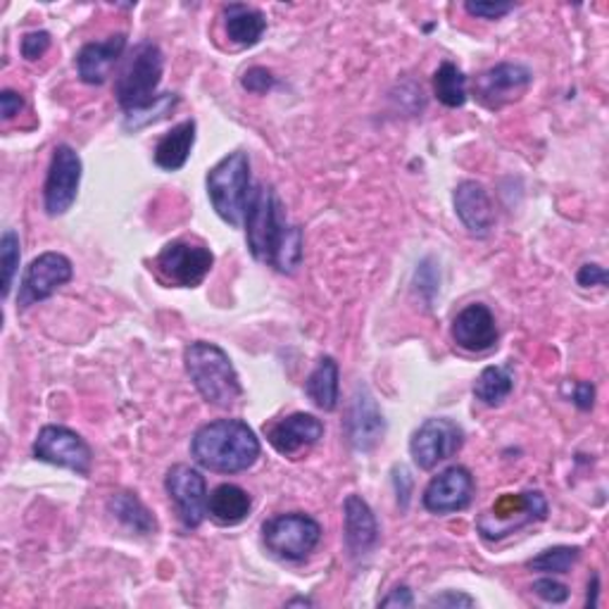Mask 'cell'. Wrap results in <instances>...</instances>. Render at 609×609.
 Returning a JSON list of instances; mask_svg holds the SVG:
<instances>
[{
	"mask_svg": "<svg viewBox=\"0 0 609 609\" xmlns=\"http://www.w3.org/2000/svg\"><path fill=\"white\" fill-rule=\"evenodd\" d=\"M250 160L243 151L229 153L208 174V196L214 212L226 224L241 226L246 222L250 202Z\"/></svg>",
	"mask_w": 609,
	"mask_h": 609,
	"instance_id": "5",
	"label": "cell"
},
{
	"mask_svg": "<svg viewBox=\"0 0 609 609\" xmlns=\"http://www.w3.org/2000/svg\"><path fill=\"white\" fill-rule=\"evenodd\" d=\"M107 510H110V514L119 524H125L133 534L151 536L157 531V522L153 517V512L129 491L115 493L110 500H107Z\"/></svg>",
	"mask_w": 609,
	"mask_h": 609,
	"instance_id": "25",
	"label": "cell"
},
{
	"mask_svg": "<svg viewBox=\"0 0 609 609\" xmlns=\"http://www.w3.org/2000/svg\"><path fill=\"white\" fill-rule=\"evenodd\" d=\"M81 184V157L72 145H58L52 151L48 177L44 186V206L50 216H60L74 206Z\"/></svg>",
	"mask_w": 609,
	"mask_h": 609,
	"instance_id": "12",
	"label": "cell"
},
{
	"mask_svg": "<svg viewBox=\"0 0 609 609\" xmlns=\"http://www.w3.org/2000/svg\"><path fill=\"white\" fill-rule=\"evenodd\" d=\"M581 550L578 548H570V546H558L543 550L538 558L529 560V570L534 572H543V574H566L572 566L578 562Z\"/></svg>",
	"mask_w": 609,
	"mask_h": 609,
	"instance_id": "29",
	"label": "cell"
},
{
	"mask_svg": "<svg viewBox=\"0 0 609 609\" xmlns=\"http://www.w3.org/2000/svg\"><path fill=\"white\" fill-rule=\"evenodd\" d=\"M22 107H24V98L20 96V93L10 91V89L0 93V115H3V119L17 117L22 113Z\"/></svg>",
	"mask_w": 609,
	"mask_h": 609,
	"instance_id": "38",
	"label": "cell"
},
{
	"mask_svg": "<svg viewBox=\"0 0 609 609\" xmlns=\"http://www.w3.org/2000/svg\"><path fill=\"white\" fill-rule=\"evenodd\" d=\"M576 281H578V286L590 289V286H607L609 277L605 272V267H600V265H584L578 269Z\"/></svg>",
	"mask_w": 609,
	"mask_h": 609,
	"instance_id": "36",
	"label": "cell"
},
{
	"mask_svg": "<svg viewBox=\"0 0 609 609\" xmlns=\"http://www.w3.org/2000/svg\"><path fill=\"white\" fill-rule=\"evenodd\" d=\"M598 586H600V578L598 574H593V584H588V600H586L588 607L598 605Z\"/></svg>",
	"mask_w": 609,
	"mask_h": 609,
	"instance_id": "42",
	"label": "cell"
},
{
	"mask_svg": "<svg viewBox=\"0 0 609 609\" xmlns=\"http://www.w3.org/2000/svg\"><path fill=\"white\" fill-rule=\"evenodd\" d=\"M453 341L467 353H489L497 346L495 317L483 303H471L453 319Z\"/></svg>",
	"mask_w": 609,
	"mask_h": 609,
	"instance_id": "17",
	"label": "cell"
},
{
	"mask_svg": "<svg viewBox=\"0 0 609 609\" xmlns=\"http://www.w3.org/2000/svg\"><path fill=\"white\" fill-rule=\"evenodd\" d=\"M184 362L198 394L210 405H214V408H232L243 396L241 378L232 360H229L220 346L196 341L186 348Z\"/></svg>",
	"mask_w": 609,
	"mask_h": 609,
	"instance_id": "3",
	"label": "cell"
},
{
	"mask_svg": "<svg viewBox=\"0 0 609 609\" xmlns=\"http://www.w3.org/2000/svg\"><path fill=\"white\" fill-rule=\"evenodd\" d=\"M548 517V500L540 491H524V493H505L500 495L491 510L479 514L477 529L483 540L495 543L519 529L536 522H543Z\"/></svg>",
	"mask_w": 609,
	"mask_h": 609,
	"instance_id": "6",
	"label": "cell"
},
{
	"mask_svg": "<svg viewBox=\"0 0 609 609\" xmlns=\"http://www.w3.org/2000/svg\"><path fill=\"white\" fill-rule=\"evenodd\" d=\"M277 77L267 70V67H250V70L243 74L241 86L250 93H267L269 89H274Z\"/></svg>",
	"mask_w": 609,
	"mask_h": 609,
	"instance_id": "32",
	"label": "cell"
},
{
	"mask_svg": "<svg viewBox=\"0 0 609 609\" xmlns=\"http://www.w3.org/2000/svg\"><path fill=\"white\" fill-rule=\"evenodd\" d=\"M224 26L226 36L234 40V44L250 48L255 44H260V38L267 32V17L260 10H255L250 5L243 3H232L224 8Z\"/></svg>",
	"mask_w": 609,
	"mask_h": 609,
	"instance_id": "24",
	"label": "cell"
},
{
	"mask_svg": "<svg viewBox=\"0 0 609 609\" xmlns=\"http://www.w3.org/2000/svg\"><path fill=\"white\" fill-rule=\"evenodd\" d=\"M429 607H473L477 600L469 598L465 593H457V590H445L441 595H433V598L426 602Z\"/></svg>",
	"mask_w": 609,
	"mask_h": 609,
	"instance_id": "37",
	"label": "cell"
},
{
	"mask_svg": "<svg viewBox=\"0 0 609 609\" xmlns=\"http://www.w3.org/2000/svg\"><path fill=\"white\" fill-rule=\"evenodd\" d=\"M48 48H50L48 32H32L22 38V58L24 60H38Z\"/></svg>",
	"mask_w": 609,
	"mask_h": 609,
	"instance_id": "34",
	"label": "cell"
},
{
	"mask_svg": "<svg viewBox=\"0 0 609 609\" xmlns=\"http://www.w3.org/2000/svg\"><path fill=\"white\" fill-rule=\"evenodd\" d=\"M194 143H196V121L186 119L157 141L155 165L165 172L181 169L188 162V155L194 151Z\"/></svg>",
	"mask_w": 609,
	"mask_h": 609,
	"instance_id": "22",
	"label": "cell"
},
{
	"mask_svg": "<svg viewBox=\"0 0 609 609\" xmlns=\"http://www.w3.org/2000/svg\"><path fill=\"white\" fill-rule=\"evenodd\" d=\"M20 236L15 229H8L0 238V265H3V295H10L12 289V281H15L17 274V267H20Z\"/></svg>",
	"mask_w": 609,
	"mask_h": 609,
	"instance_id": "30",
	"label": "cell"
},
{
	"mask_svg": "<svg viewBox=\"0 0 609 609\" xmlns=\"http://www.w3.org/2000/svg\"><path fill=\"white\" fill-rule=\"evenodd\" d=\"M338 364L333 358H321L317 370L309 374L305 384V394L309 396L319 410L331 412L338 405Z\"/></svg>",
	"mask_w": 609,
	"mask_h": 609,
	"instance_id": "26",
	"label": "cell"
},
{
	"mask_svg": "<svg viewBox=\"0 0 609 609\" xmlns=\"http://www.w3.org/2000/svg\"><path fill=\"white\" fill-rule=\"evenodd\" d=\"M540 600H546V602H552V605H562L570 600V588H566L564 584H560V581H554V578H540L534 584L531 588Z\"/></svg>",
	"mask_w": 609,
	"mask_h": 609,
	"instance_id": "33",
	"label": "cell"
},
{
	"mask_svg": "<svg viewBox=\"0 0 609 609\" xmlns=\"http://www.w3.org/2000/svg\"><path fill=\"white\" fill-rule=\"evenodd\" d=\"M214 265L210 248L191 241H172L160 250L155 269L167 283L181 289H196L208 279Z\"/></svg>",
	"mask_w": 609,
	"mask_h": 609,
	"instance_id": "8",
	"label": "cell"
},
{
	"mask_svg": "<svg viewBox=\"0 0 609 609\" xmlns=\"http://www.w3.org/2000/svg\"><path fill=\"white\" fill-rule=\"evenodd\" d=\"M346 431L348 441L360 453L374 450L382 443L386 433V419L378 410L374 396L370 394L367 386H358L353 394V402H350L348 419H346Z\"/></svg>",
	"mask_w": 609,
	"mask_h": 609,
	"instance_id": "15",
	"label": "cell"
},
{
	"mask_svg": "<svg viewBox=\"0 0 609 609\" xmlns=\"http://www.w3.org/2000/svg\"><path fill=\"white\" fill-rule=\"evenodd\" d=\"M286 605H289V607H293V605H313V600H307V598H295V600H289Z\"/></svg>",
	"mask_w": 609,
	"mask_h": 609,
	"instance_id": "43",
	"label": "cell"
},
{
	"mask_svg": "<svg viewBox=\"0 0 609 609\" xmlns=\"http://www.w3.org/2000/svg\"><path fill=\"white\" fill-rule=\"evenodd\" d=\"M572 402L576 405L578 410H590L595 402V388L588 382H578L572 388Z\"/></svg>",
	"mask_w": 609,
	"mask_h": 609,
	"instance_id": "39",
	"label": "cell"
},
{
	"mask_svg": "<svg viewBox=\"0 0 609 609\" xmlns=\"http://www.w3.org/2000/svg\"><path fill=\"white\" fill-rule=\"evenodd\" d=\"M465 445V433L450 419L433 417L414 431L410 453L414 465L424 471L436 469L445 459L457 455Z\"/></svg>",
	"mask_w": 609,
	"mask_h": 609,
	"instance_id": "9",
	"label": "cell"
},
{
	"mask_svg": "<svg viewBox=\"0 0 609 609\" xmlns=\"http://www.w3.org/2000/svg\"><path fill=\"white\" fill-rule=\"evenodd\" d=\"M72 277H74V267L70 262V257H65L62 253L38 255L36 260H32V265L26 267V272L22 277L17 305L26 309L40 301H46V297H50L60 286H65V283H70Z\"/></svg>",
	"mask_w": 609,
	"mask_h": 609,
	"instance_id": "13",
	"label": "cell"
},
{
	"mask_svg": "<svg viewBox=\"0 0 609 609\" xmlns=\"http://www.w3.org/2000/svg\"><path fill=\"white\" fill-rule=\"evenodd\" d=\"M346 546L353 554L370 552L378 540V526L372 507L360 495H348L343 503Z\"/></svg>",
	"mask_w": 609,
	"mask_h": 609,
	"instance_id": "21",
	"label": "cell"
},
{
	"mask_svg": "<svg viewBox=\"0 0 609 609\" xmlns=\"http://www.w3.org/2000/svg\"><path fill=\"white\" fill-rule=\"evenodd\" d=\"M179 103V96H174V93H162V96L155 101V105L148 107V110L141 113H133L127 115V129H141L145 125H151V121H157L165 117L169 110H174V105Z\"/></svg>",
	"mask_w": 609,
	"mask_h": 609,
	"instance_id": "31",
	"label": "cell"
},
{
	"mask_svg": "<svg viewBox=\"0 0 609 609\" xmlns=\"http://www.w3.org/2000/svg\"><path fill=\"white\" fill-rule=\"evenodd\" d=\"M165 489L174 500V505H177L179 519L184 522L186 529H198L206 522L210 500L206 477L188 465H174L167 471Z\"/></svg>",
	"mask_w": 609,
	"mask_h": 609,
	"instance_id": "14",
	"label": "cell"
},
{
	"mask_svg": "<svg viewBox=\"0 0 609 609\" xmlns=\"http://www.w3.org/2000/svg\"><path fill=\"white\" fill-rule=\"evenodd\" d=\"M473 477L467 467H448L433 477L424 491V507L433 514L462 512L471 505Z\"/></svg>",
	"mask_w": 609,
	"mask_h": 609,
	"instance_id": "16",
	"label": "cell"
},
{
	"mask_svg": "<svg viewBox=\"0 0 609 609\" xmlns=\"http://www.w3.org/2000/svg\"><path fill=\"white\" fill-rule=\"evenodd\" d=\"M34 457L40 462L72 469L81 477H89L93 455L89 443L77 431L67 426H44L34 443Z\"/></svg>",
	"mask_w": 609,
	"mask_h": 609,
	"instance_id": "11",
	"label": "cell"
},
{
	"mask_svg": "<svg viewBox=\"0 0 609 609\" xmlns=\"http://www.w3.org/2000/svg\"><path fill=\"white\" fill-rule=\"evenodd\" d=\"M162 72H165V56H162L157 44L143 40V44L133 48L131 58L127 60L115 84L117 103L125 107L127 115L148 110V107L155 105L160 98L155 96V91L162 81Z\"/></svg>",
	"mask_w": 609,
	"mask_h": 609,
	"instance_id": "4",
	"label": "cell"
},
{
	"mask_svg": "<svg viewBox=\"0 0 609 609\" xmlns=\"http://www.w3.org/2000/svg\"><path fill=\"white\" fill-rule=\"evenodd\" d=\"M262 538L267 550L277 554L279 560L301 562L319 546L321 526L303 512L279 514V517L265 522Z\"/></svg>",
	"mask_w": 609,
	"mask_h": 609,
	"instance_id": "7",
	"label": "cell"
},
{
	"mask_svg": "<svg viewBox=\"0 0 609 609\" xmlns=\"http://www.w3.org/2000/svg\"><path fill=\"white\" fill-rule=\"evenodd\" d=\"M253 507L250 495L234 483L216 485L208 500V514L214 524L220 526H236L248 519Z\"/></svg>",
	"mask_w": 609,
	"mask_h": 609,
	"instance_id": "23",
	"label": "cell"
},
{
	"mask_svg": "<svg viewBox=\"0 0 609 609\" xmlns=\"http://www.w3.org/2000/svg\"><path fill=\"white\" fill-rule=\"evenodd\" d=\"M127 50V36L115 34L105 40H93L79 50L77 56V72L84 84L101 86L110 77L113 67L119 62Z\"/></svg>",
	"mask_w": 609,
	"mask_h": 609,
	"instance_id": "20",
	"label": "cell"
},
{
	"mask_svg": "<svg viewBox=\"0 0 609 609\" xmlns=\"http://www.w3.org/2000/svg\"><path fill=\"white\" fill-rule=\"evenodd\" d=\"M260 441L241 419H216L196 431L191 455L200 467L220 473L250 469L260 457Z\"/></svg>",
	"mask_w": 609,
	"mask_h": 609,
	"instance_id": "2",
	"label": "cell"
},
{
	"mask_svg": "<svg viewBox=\"0 0 609 609\" xmlns=\"http://www.w3.org/2000/svg\"><path fill=\"white\" fill-rule=\"evenodd\" d=\"M267 441L272 448L283 457H295L303 453L324 436V424L315 414L307 412H295L279 419V422L269 424L265 429Z\"/></svg>",
	"mask_w": 609,
	"mask_h": 609,
	"instance_id": "18",
	"label": "cell"
},
{
	"mask_svg": "<svg viewBox=\"0 0 609 609\" xmlns=\"http://www.w3.org/2000/svg\"><path fill=\"white\" fill-rule=\"evenodd\" d=\"M514 388V372L510 364L505 367H485L477 384H473V396L477 400H481L483 405H489V408H497V405H503Z\"/></svg>",
	"mask_w": 609,
	"mask_h": 609,
	"instance_id": "27",
	"label": "cell"
},
{
	"mask_svg": "<svg viewBox=\"0 0 609 609\" xmlns=\"http://www.w3.org/2000/svg\"><path fill=\"white\" fill-rule=\"evenodd\" d=\"M534 74L529 67L517 62H500L473 79V96L489 107V110H503L510 103L519 101L526 89L531 86Z\"/></svg>",
	"mask_w": 609,
	"mask_h": 609,
	"instance_id": "10",
	"label": "cell"
},
{
	"mask_svg": "<svg viewBox=\"0 0 609 609\" xmlns=\"http://www.w3.org/2000/svg\"><path fill=\"white\" fill-rule=\"evenodd\" d=\"M455 212L471 236H489L495 226V208L489 191L479 181H462L455 188Z\"/></svg>",
	"mask_w": 609,
	"mask_h": 609,
	"instance_id": "19",
	"label": "cell"
},
{
	"mask_svg": "<svg viewBox=\"0 0 609 609\" xmlns=\"http://www.w3.org/2000/svg\"><path fill=\"white\" fill-rule=\"evenodd\" d=\"M396 491H398V503L405 510L410 503V491H412V479H410V471L405 467H396Z\"/></svg>",
	"mask_w": 609,
	"mask_h": 609,
	"instance_id": "40",
	"label": "cell"
},
{
	"mask_svg": "<svg viewBox=\"0 0 609 609\" xmlns=\"http://www.w3.org/2000/svg\"><path fill=\"white\" fill-rule=\"evenodd\" d=\"M246 238L255 260L277 267L281 274H293L303 262V232L286 224L277 194L265 184H257L250 194Z\"/></svg>",
	"mask_w": 609,
	"mask_h": 609,
	"instance_id": "1",
	"label": "cell"
},
{
	"mask_svg": "<svg viewBox=\"0 0 609 609\" xmlns=\"http://www.w3.org/2000/svg\"><path fill=\"white\" fill-rule=\"evenodd\" d=\"M465 10L479 20H500L514 10L512 3H467Z\"/></svg>",
	"mask_w": 609,
	"mask_h": 609,
	"instance_id": "35",
	"label": "cell"
},
{
	"mask_svg": "<svg viewBox=\"0 0 609 609\" xmlns=\"http://www.w3.org/2000/svg\"><path fill=\"white\" fill-rule=\"evenodd\" d=\"M382 607H412L414 598H412V590L408 586H400L396 590H390V595L378 602Z\"/></svg>",
	"mask_w": 609,
	"mask_h": 609,
	"instance_id": "41",
	"label": "cell"
},
{
	"mask_svg": "<svg viewBox=\"0 0 609 609\" xmlns=\"http://www.w3.org/2000/svg\"><path fill=\"white\" fill-rule=\"evenodd\" d=\"M433 93L445 107H462L467 103V77L453 62H443L433 74Z\"/></svg>",
	"mask_w": 609,
	"mask_h": 609,
	"instance_id": "28",
	"label": "cell"
}]
</instances>
